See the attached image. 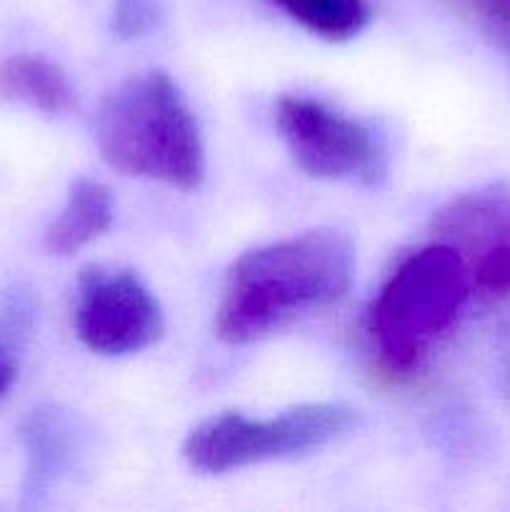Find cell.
Returning a JSON list of instances; mask_svg holds the SVG:
<instances>
[{
  "label": "cell",
  "mask_w": 510,
  "mask_h": 512,
  "mask_svg": "<svg viewBox=\"0 0 510 512\" xmlns=\"http://www.w3.org/2000/svg\"><path fill=\"white\" fill-rule=\"evenodd\" d=\"M18 378V355H15V343L0 335V400L8 395Z\"/></svg>",
  "instance_id": "13"
},
{
  "label": "cell",
  "mask_w": 510,
  "mask_h": 512,
  "mask_svg": "<svg viewBox=\"0 0 510 512\" xmlns=\"http://www.w3.org/2000/svg\"><path fill=\"white\" fill-rule=\"evenodd\" d=\"M73 430V420L55 408L30 415L23 430L30 458L28 493H40L73 460Z\"/></svg>",
  "instance_id": "10"
},
{
  "label": "cell",
  "mask_w": 510,
  "mask_h": 512,
  "mask_svg": "<svg viewBox=\"0 0 510 512\" xmlns=\"http://www.w3.org/2000/svg\"><path fill=\"white\" fill-rule=\"evenodd\" d=\"M355 278V248L335 228L260 245L225 273L215 333L228 345L270 338L300 315L338 303Z\"/></svg>",
  "instance_id": "1"
},
{
  "label": "cell",
  "mask_w": 510,
  "mask_h": 512,
  "mask_svg": "<svg viewBox=\"0 0 510 512\" xmlns=\"http://www.w3.org/2000/svg\"><path fill=\"white\" fill-rule=\"evenodd\" d=\"M285 15L325 40H350L368 25L365 0H270Z\"/></svg>",
  "instance_id": "11"
},
{
  "label": "cell",
  "mask_w": 510,
  "mask_h": 512,
  "mask_svg": "<svg viewBox=\"0 0 510 512\" xmlns=\"http://www.w3.org/2000/svg\"><path fill=\"white\" fill-rule=\"evenodd\" d=\"M75 335L98 355L143 353L165 333L163 308L130 270L85 265L75 283Z\"/></svg>",
  "instance_id": "6"
},
{
  "label": "cell",
  "mask_w": 510,
  "mask_h": 512,
  "mask_svg": "<svg viewBox=\"0 0 510 512\" xmlns=\"http://www.w3.org/2000/svg\"><path fill=\"white\" fill-rule=\"evenodd\" d=\"M358 423V408L348 403L295 405L268 420L223 413L190 430L183 458L200 473L223 475L248 465L315 453L353 433Z\"/></svg>",
  "instance_id": "4"
},
{
  "label": "cell",
  "mask_w": 510,
  "mask_h": 512,
  "mask_svg": "<svg viewBox=\"0 0 510 512\" xmlns=\"http://www.w3.org/2000/svg\"><path fill=\"white\" fill-rule=\"evenodd\" d=\"M435 230L465 258L470 278L488 293L510 290V185L495 183L450 200Z\"/></svg>",
  "instance_id": "7"
},
{
  "label": "cell",
  "mask_w": 510,
  "mask_h": 512,
  "mask_svg": "<svg viewBox=\"0 0 510 512\" xmlns=\"http://www.w3.org/2000/svg\"><path fill=\"white\" fill-rule=\"evenodd\" d=\"M160 0H115L113 30L125 40L148 35L158 25Z\"/></svg>",
  "instance_id": "12"
},
{
  "label": "cell",
  "mask_w": 510,
  "mask_h": 512,
  "mask_svg": "<svg viewBox=\"0 0 510 512\" xmlns=\"http://www.w3.org/2000/svg\"><path fill=\"white\" fill-rule=\"evenodd\" d=\"M470 270L450 243L410 255L380 290L370 333L390 368L410 370L448 333L470 295Z\"/></svg>",
  "instance_id": "3"
},
{
  "label": "cell",
  "mask_w": 510,
  "mask_h": 512,
  "mask_svg": "<svg viewBox=\"0 0 510 512\" xmlns=\"http://www.w3.org/2000/svg\"><path fill=\"white\" fill-rule=\"evenodd\" d=\"M275 123L293 163L310 178L375 185L385 175V148L373 130L320 100L285 95Z\"/></svg>",
  "instance_id": "5"
},
{
  "label": "cell",
  "mask_w": 510,
  "mask_h": 512,
  "mask_svg": "<svg viewBox=\"0 0 510 512\" xmlns=\"http://www.w3.org/2000/svg\"><path fill=\"white\" fill-rule=\"evenodd\" d=\"M113 215L115 205L108 185L88 178L75 180L63 210L45 230V250L58 258L75 255L110 228Z\"/></svg>",
  "instance_id": "8"
},
{
  "label": "cell",
  "mask_w": 510,
  "mask_h": 512,
  "mask_svg": "<svg viewBox=\"0 0 510 512\" xmlns=\"http://www.w3.org/2000/svg\"><path fill=\"white\" fill-rule=\"evenodd\" d=\"M0 98L28 105L48 115L75 108V90L68 75L43 55H10L0 63Z\"/></svg>",
  "instance_id": "9"
},
{
  "label": "cell",
  "mask_w": 510,
  "mask_h": 512,
  "mask_svg": "<svg viewBox=\"0 0 510 512\" xmlns=\"http://www.w3.org/2000/svg\"><path fill=\"white\" fill-rule=\"evenodd\" d=\"M95 140L110 168L195 190L205 178V148L183 93L163 70L130 75L95 113Z\"/></svg>",
  "instance_id": "2"
}]
</instances>
